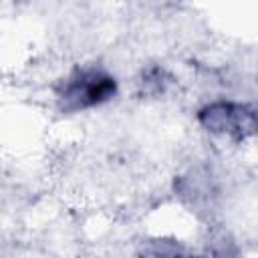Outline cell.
<instances>
[{
  "label": "cell",
  "mask_w": 258,
  "mask_h": 258,
  "mask_svg": "<svg viewBox=\"0 0 258 258\" xmlns=\"http://www.w3.org/2000/svg\"><path fill=\"white\" fill-rule=\"evenodd\" d=\"M119 91L115 75L103 67H77L54 89L56 107L64 115L91 111L109 103Z\"/></svg>",
  "instance_id": "cell-1"
},
{
  "label": "cell",
  "mask_w": 258,
  "mask_h": 258,
  "mask_svg": "<svg viewBox=\"0 0 258 258\" xmlns=\"http://www.w3.org/2000/svg\"><path fill=\"white\" fill-rule=\"evenodd\" d=\"M198 123L216 137L242 143L256 133V109L248 103L216 99L198 111Z\"/></svg>",
  "instance_id": "cell-2"
},
{
  "label": "cell",
  "mask_w": 258,
  "mask_h": 258,
  "mask_svg": "<svg viewBox=\"0 0 258 258\" xmlns=\"http://www.w3.org/2000/svg\"><path fill=\"white\" fill-rule=\"evenodd\" d=\"M169 83V77L163 69H151L147 73H143V79H141V87L145 93H151V95H159L165 91Z\"/></svg>",
  "instance_id": "cell-3"
}]
</instances>
